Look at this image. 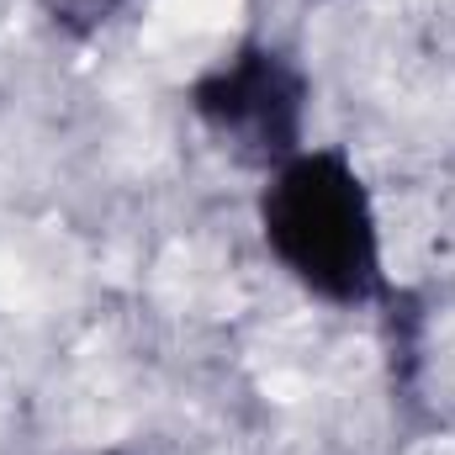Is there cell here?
Masks as SVG:
<instances>
[{
	"instance_id": "obj_2",
	"label": "cell",
	"mask_w": 455,
	"mask_h": 455,
	"mask_svg": "<svg viewBox=\"0 0 455 455\" xmlns=\"http://www.w3.org/2000/svg\"><path fill=\"white\" fill-rule=\"evenodd\" d=\"M196 122L249 170H281L302 154L307 132V75L270 43H238L191 85Z\"/></svg>"
},
{
	"instance_id": "obj_1",
	"label": "cell",
	"mask_w": 455,
	"mask_h": 455,
	"mask_svg": "<svg viewBox=\"0 0 455 455\" xmlns=\"http://www.w3.org/2000/svg\"><path fill=\"white\" fill-rule=\"evenodd\" d=\"M259 233L281 270L334 307L387 302L376 207L344 148H302L270 170L259 191Z\"/></svg>"
},
{
	"instance_id": "obj_3",
	"label": "cell",
	"mask_w": 455,
	"mask_h": 455,
	"mask_svg": "<svg viewBox=\"0 0 455 455\" xmlns=\"http://www.w3.org/2000/svg\"><path fill=\"white\" fill-rule=\"evenodd\" d=\"M122 5H127V0H37V11L53 21V32H64L69 43L101 37V32L116 21Z\"/></svg>"
}]
</instances>
